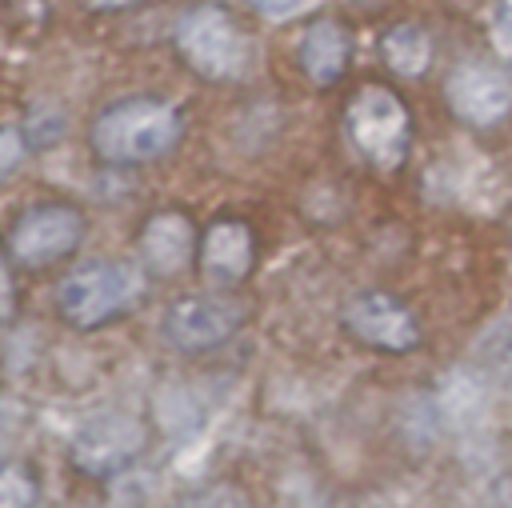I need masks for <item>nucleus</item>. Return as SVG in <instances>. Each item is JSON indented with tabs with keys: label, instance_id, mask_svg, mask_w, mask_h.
<instances>
[{
	"label": "nucleus",
	"instance_id": "nucleus-2",
	"mask_svg": "<svg viewBox=\"0 0 512 508\" xmlns=\"http://www.w3.org/2000/svg\"><path fill=\"white\" fill-rule=\"evenodd\" d=\"M140 296V276L124 260H92L60 280L56 304L72 328H100Z\"/></svg>",
	"mask_w": 512,
	"mask_h": 508
},
{
	"label": "nucleus",
	"instance_id": "nucleus-20",
	"mask_svg": "<svg viewBox=\"0 0 512 508\" xmlns=\"http://www.w3.org/2000/svg\"><path fill=\"white\" fill-rule=\"evenodd\" d=\"M92 8H100V12H116V8H128V4H136V0H88Z\"/></svg>",
	"mask_w": 512,
	"mask_h": 508
},
{
	"label": "nucleus",
	"instance_id": "nucleus-5",
	"mask_svg": "<svg viewBox=\"0 0 512 508\" xmlns=\"http://www.w3.org/2000/svg\"><path fill=\"white\" fill-rule=\"evenodd\" d=\"M348 136L360 156H368L380 168L400 164L408 152V112L388 88H360L348 104Z\"/></svg>",
	"mask_w": 512,
	"mask_h": 508
},
{
	"label": "nucleus",
	"instance_id": "nucleus-19",
	"mask_svg": "<svg viewBox=\"0 0 512 508\" xmlns=\"http://www.w3.org/2000/svg\"><path fill=\"white\" fill-rule=\"evenodd\" d=\"M12 304H16V292H12V276H8V260L0 252V320L12 316Z\"/></svg>",
	"mask_w": 512,
	"mask_h": 508
},
{
	"label": "nucleus",
	"instance_id": "nucleus-8",
	"mask_svg": "<svg viewBox=\"0 0 512 508\" xmlns=\"http://www.w3.org/2000/svg\"><path fill=\"white\" fill-rule=\"evenodd\" d=\"M344 328L380 352H412L420 344L416 316L388 292H360L344 304Z\"/></svg>",
	"mask_w": 512,
	"mask_h": 508
},
{
	"label": "nucleus",
	"instance_id": "nucleus-11",
	"mask_svg": "<svg viewBox=\"0 0 512 508\" xmlns=\"http://www.w3.org/2000/svg\"><path fill=\"white\" fill-rule=\"evenodd\" d=\"M200 268L212 284H240L252 268V228L244 220H216L200 248Z\"/></svg>",
	"mask_w": 512,
	"mask_h": 508
},
{
	"label": "nucleus",
	"instance_id": "nucleus-16",
	"mask_svg": "<svg viewBox=\"0 0 512 508\" xmlns=\"http://www.w3.org/2000/svg\"><path fill=\"white\" fill-rule=\"evenodd\" d=\"M28 144H24V132L20 128H0V176H8L12 168H20Z\"/></svg>",
	"mask_w": 512,
	"mask_h": 508
},
{
	"label": "nucleus",
	"instance_id": "nucleus-7",
	"mask_svg": "<svg viewBox=\"0 0 512 508\" xmlns=\"http://www.w3.org/2000/svg\"><path fill=\"white\" fill-rule=\"evenodd\" d=\"M244 300L228 296V292H200V296H184L168 308L164 316V336L184 348V352H204L224 344L240 324H244Z\"/></svg>",
	"mask_w": 512,
	"mask_h": 508
},
{
	"label": "nucleus",
	"instance_id": "nucleus-14",
	"mask_svg": "<svg viewBox=\"0 0 512 508\" xmlns=\"http://www.w3.org/2000/svg\"><path fill=\"white\" fill-rule=\"evenodd\" d=\"M476 356H480V364H484L492 376H500L504 384H512V312L500 316V320L476 340Z\"/></svg>",
	"mask_w": 512,
	"mask_h": 508
},
{
	"label": "nucleus",
	"instance_id": "nucleus-4",
	"mask_svg": "<svg viewBox=\"0 0 512 508\" xmlns=\"http://www.w3.org/2000/svg\"><path fill=\"white\" fill-rule=\"evenodd\" d=\"M148 432L144 420L132 412H100L92 420H84L72 436V464L84 476L108 480L120 476L128 464H136V456L144 452Z\"/></svg>",
	"mask_w": 512,
	"mask_h": 508
},
{
	"label": "nucleus",
	"instance_id": "nucleus-9",
	"mask_svg": "<svg viewBox=\"0 0 512 508\" xmlns=\"http://www.w3.org/2000/svg\"><path fill=\"white\" fill-rule=\"evenodd\" d=\"M444 92H448L452 112L464 124H476V128H488V124H496V120H504L512 112L508 80L496 68H484V64H456L448 72Z\"/></svg>",
	"mask_w": 512,
	"mask_h": 508
},
{
	"label": "nucleus",
	"instance_id": "nucleus-1",
	"mask_svg": "<svg viewBox=\"0 0 512 508\" xmlns=\"http://www.w3.org/2000/svg\"><path fill=\"white\" fill-rule=\"evenodd\" d=\"M184 124L180 112L152 96H128L108 104L92 124V148L108 164H144L176 148Z\"/></svg>",
	"mask_w": 512,
	"mask_h": 508
},
{
	"label": "nucleus",
	"instance_id": "nucleus-17",
	"mask_svg": "<svg viewBox=\"0 0 512 508\" xmlns=\"http://www.w3.org/2000/svg\"><path fill=\"white\" fill-rule=\"evenodd\" d=\"M492 44L496 52L512 56V0H500L492 12Z\"/></svg>",
	"mask_w": 512,
	"mask_h": 508
},
{
	"label": "nucleus",
	"instance_id": "nucleus-6",
	"mask_svg": "<svg viewBox=\"0 0 512 508\" xmlns=\"http://www.w3.org/2000/svg\"><path fill=\"white\" fill-rule=\"evenodd\" d=\"M84 240V212L72 204H36L8 232V252L24 268H48L72 256Z\"/></svg>",
	"mask_w": 512,
	"mask_h": 508
},
{
	"label": "nucleus",
	"instance_id": "nucleus-10",
	"mask_svg": "<svg viewBox=\"0 0 512 508\" xmlns=\"http://www.w3.org/2000/svg\"><path fill=\"white\" fill-rule=\"evenodd\" d=\"M192 252H196V228L184 212H156L140 232V256L156 276L184 272L192 264Z\"/></svg>",
	"mask_w": 512,
	"mask_h": 508
},
{
	"label": "nucleus",
	"instance_id": "nucleus-15",
	"mask_svg": "<svg viewBox=\"0 0 512 508\" xmlns=\"http://www.w3.org/2000/svg\"><path fill=\"white\" fill-rule=\"evenodd\" d=\"M36 496V476L16 460H0V508H36Z\"/></svg>",
	"mask_w": 512,
	"mask_h": 508
},
{
	"label": "nucleus",
	"instance_id": "nucleus-12",
	"mask_svg": "<svg viewBox=\"0 0 512 508\" xmlns=\"http://www.w3.org/2000/svg\"><path fill=\"white\" fill-rule=\"evenodd\" d=\"M300 64L316 84H336L348 68V32L340 20L320 16L300 36Z\"/></svg>",
	"mask_w": 512,
	"mask_h": 508
},
{
	"label": "nucleus",
	"instance_id": "nucleus-3",
	"mask_svg": "<svg viewBox=\"0 0 512 508\" xmlns=\"http://www.w3.org/2000/svg\"><path fill=\"white\" fill-rule=\"evenodd\" d=\"M180 56L208 80H236L248 68V36L220 4H196L176 24Z\"/></svg>",
	"mask_w": 512,
	"mask_h": 508
},
{
	"label": "nucleus",
	"instance_id": "nucleus-18",
	"mask_svg": "<svg viewBox=\"0 0 512 508\" xmlns=\"http://www.w3.org/2000/svg\"><path fill=\"white\" fill-rule=\"evenodd\" d=\"M256 12H264V16H292V12H300L304 8V0H248Z\"/></svg>",
	"mask_w": 512,
	"mask_h": 508
},
{
	"label": "nucleus",
	"instance_id": "nucleus-13",
	"mask_svg": "<svg viewBox=\"0 0 512 508\" xmlns=\"http://www.w3.org/2000/svg\"><path fill=\"white\" fill-rule=\"evenodd\" d=\"M380 48H384L388 68L400 72V76H420V72L428 68V60H432V44H428V36H424L416 24H396V28L384 36Z\"/></svg>",
	"mask_w": 512,
	"mask_h": 508
}]
</instances>
